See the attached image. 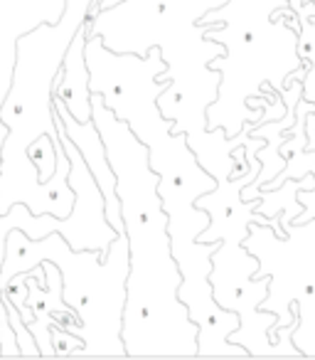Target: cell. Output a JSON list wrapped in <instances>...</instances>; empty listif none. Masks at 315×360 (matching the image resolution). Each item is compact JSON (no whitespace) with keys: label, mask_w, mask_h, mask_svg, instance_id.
Here are the masks:
<instances>
[{"label":"cell","mask_w":315,"mask_h":360,"mask_svg":"<svg viewBox=\"0 0 315 360\" xmlns=\"http://www.w3.org/2000/svg\"><path fill=\"white\" fill-rule=\"evenodd\" d=\"M89 67V91L104 96V104L128 124L135 139L148 148V163L158 173V195L168 215L170 250L180 269L177 299L187 306L190 321L197 323V355H246L229 333L239 326L234 311L222 309L212 296L210 271L212 255L220 242H197L210 225V212L195 205L205 193L215 191L217 178L197 160L187 143V134L173 131L155 104L158 94L170 82H158L166 72V60L158 45L143 57L133 52H111L101 35L86 37L84 45Z\"/></svg>","instance_id":"cell-1"},{"label":"cell","mask_w":315,"mask_h":360,"mask_svg":"<svg viewBox=\"0 0 315 360\" xmlns=\"http://www.w3.org/2000/svg\"><path fill=\"white\" fill-rule=\"evenodd\" d=\"M0 353H3V355H20V348H18V338H15V330H13L11 321H8V311H6V299H3V289H0Z\"/></svg>","instance_id":"cell-14"},{"label":"cell","mask_w":315,"mask_h":360,"mask_svg":"<svg viewBox=\"0 0 315 360\" xmlns=\"http://www.w3.org/2000/svg\"><path fill=\"white\" fill-rule=\"evenodd\" d=\"M91 121L116 173L121 222L128 240V276L121 316L126 355L195 358L200 328L177 299L182 276L170 250L168 215L158 195V173L148 163V148L96 91H91Z\"/></svg>","instance_id":"cell-2"},{"label":"cell","mask_w":315,"mask_h":360,"mask_svg":"<svg viewBox=\"0 0 315 360\" xmlns=\"http://www.w3.org/2000/svg\"><path fill=\"white\" fill-rule=\"evenodd\" d=\"M81 345H84V340L79 335L52 323V348H55V355H76L81 350Z\"/></svg>","instance_id":"cell-13"},{"label":"cell","mask_w":315,"mask_h":360,"mask_svg":"<svg viewBox=\"0 0 315 360\" xmlns=\"http://www.w3.org/2000/svg\"><path fill=\"white\" fill-rule=\"evenodd\" d=\"M227 0H126L121 6L94 15L86 35H101L111 52H133L143 57L153 45L161 47L166 72L158 82H170L158 94L155 104L173 131L187 134V143L197 160L217 178H232L236 158L232 150L246 143L251 126L244 124L234 139H227L224 129H207V106L217 101L222 75L210 62L224 55V45L210 40L202 15L222 8Z\"/></svg>","instance_id":"cell-3"},{"label":"cell","mask_w":315,"mask_h":360,"mask_svg":"<svg viewBox=\"0 0 315 360\" xmlns=\"http://www.w3.org/2000/svg\"><path fill=\"white\" fill-rule=\"evenodd\" d=\"M3 247L6 255L0 262V286L11 276L30 271L42 259L60 266L62 299L79 316V326L69 330L84 340L76 355H126L121 340L128 276L126 235H116L106 255L96 250H72L60 232L30 240L22 230H11Z\"/></svg>","instance_id":"cell-5"},{"label":"cell","mask_w":315,"mask_h":360,"mask_svg":"<svg viewBox=\"0 0 315 360\" xmlns=\"http://www.w3.org/2000/svg\"><path fill=\"white\" fill-rule=\"evenodd\" d=\"M279 237L271 225L249 222L241 245L259 259L254 276H269V291L259 304L276 316V326L295 323L293 345L300 355H315V220L281 222ZM274 326V328H276Z\"/></svg>","instance_id":"cell-7"},{"label":"cell","mask_w":315,"mask_h":360,"mask_svg":"<svg viewBox=\"0 0 315 360\" xmlns=\"http://www.w3.org/2000/svg\"><path fill=\"white\" fill-rule=\"evenodd\" d=\"M290 0H227L205 13L207 37L224 45L210 62L222 75L217 101L207 106V129L222 126L234 139L244 124H264L286 114L279 91L303 67L298 55V20H281Z\"/></svg>","instance_id":"cell-4"},{"label":"cell","mask_w":315,"mask_h":360,"mask_svg":"<svg viewBox=\"0 0 315 360\" xmlns=\"http://www.w3.org/2000/svg\"><path fill=\"white\" fill-rule=\"evenodd\" d=\"M86 32H89V22H81L79 30L74 32L72 42L67 45V52L62 57V70L55 79V89L52 94L60 96L69 114L76 121H89L91 119V91H89V67H86L84 45H86Z\"/></svg>","instance_id":"cell-11"},{"label":"cell","mask_w":315,"mask_h":360,"mask_svg":"<svg viewBox=\"0 0 315 360\" xmlns=\"http://www.w3.org/2000/svg\"><path fill=\"white\" fill-rule=\"evenodd\" d=\"M52 111H55V121L65 129V134L69 136V141L76 146V150L84 158L89 173L94 175L96 186H99L101 195H104V215L106 222L116 230V235H123V222H121V205L119 195H116V173L111 168L109 158H106L104 141L99 136L94 121H76L69 114V109L65 106V101L60 96L52 94Z\"/></svg>","instance_id":"cell-10"},{"label":"cell","mask_w":315,"mask_h":360,"mask_svg":"<svg viewBox=\"0 0 315 360\" xmlns=\"http://www.w3.org/2000/svg\"><path fill=\"white\" fill-rule=\"evenodd\" d=\"M57 126V136L65 155L69 158V188L74 191V207L67 217H60L57 222V232L67 240L72 250H96L106 255L109 245L116 240V230L106 222L104 215V195H101L99 186H96L94 175L89 173L84 158L76 150V146L69 141L60 124Z\"/></svg>","instance_id":"cell-9"},{"label":"cell","mask_w":315,"mask_h":360,"mask_svg":"<svg viewBox=\"0 0 315 360\" xmlns=\"http://www.w3.org/2000/svg\"><path fill=\"white\" fill-rule=\"evenodd\" d=\"M94 0H65L57 22H42L22 37H18V62L13 86L0 106V121L8 126V139L0 146V158L6 160L13 150L20 153V186H27L25 175L37 178L35 165L27 160V143L37 136H50L62 150L52 111V89L62 70V57L74 32L89 15ZM40 180V178H37Z\"/></svg>","instance_id":"cell-6"},{"label":"cell","mask_w":315,"mask_h":360,"mask_svg":"<svg viewBox=\"0 0 315 360\" xmlns=\"http://www.w3.org/2000/svg\"><path fill=\"white\" fill-rule=\"evenodd\" d=\"M239 237H224L212 255L210 286L215 301L239 316V326L229 333V343H236L254 355H279L269 338V328L276 326V316L261 311L259 304L269 291V276H254L259 259L241 245Z\"/></svg>","instance_id":"cell-8"},{"label":"cell","mask_w":315,"mask_h":360,"mask_svg":"<svg viewBox=\"0 0 315 360\" xmlns=\"http://www.w3.org/2000/svg\"><path fill=\"white\" fill-rule=\"evenodd\" d=\"M25 155H27V160L35 165L40 183H47V180L52 178V173H55V165H57V146H55V141H52L50 136H45V134L37 136V139H32L30 143H27Z\"/></svg>","instance_id":"cell-12"}]
</instances>
